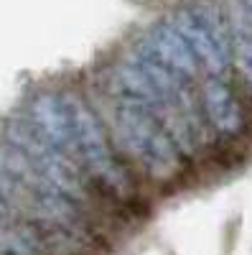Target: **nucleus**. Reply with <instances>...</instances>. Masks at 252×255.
I'll return each mask as SVG.
<instances>
[{"label":"nucleus","instance_id":"obj_5","mask_svg":"<svg viewBox=\"0 0 252 255\" xmlns=\"http://www.w3.org/2000/svg\"><path fill=\"white\" fill-rule=\"evenodd\" d=\"M28 120L61 153L79 156L77 153V138H74V123H72L67 100H61L54 92H38L28 105Z\"/></svg>","mask_w":252,"mask_h":255},{"label":"nucleus","instance_id":"obj_3","mask_svg":"<svg viewBox=\"0 0 252 255\" xmlns=\"http://www.w3.org/2000/svg\"><path fill=\"white\" fill-rule=\"evenodd\" d=\"M5 140L33 163V168L44 176V181L51 189H56L59 194H64L77 204L87 199V189L82 184L77 166L72 163V156L54 148L31 125V120H10L5 125Z\"/></svg>","mask_w":252,"mask_h":255},{"label":"nucleus","instance_id":"obj_6","mask_svg":"<svg viewBox=\"0 0 252 255\" xmlns=\"http://www.w3.org/2000/svg\"><path fill=\"white\" fill-rule=\"evenodd\" d=\"M201 108H204V115L209 118V123H212V128L219 135H237V133H242L245 113H242L240 97L235 95V90L229 87L222 77L212 74V79L204 82Z\"/></svg>","mask_w":252,"mask_h":255},{"label":"nucleus","instance_id":"obj_8","mask_svg":"<svg viewBox=\"0 0 252 255\" xmlns=\"http://www.w3.org/2000/svg\"><path fill=\"white\" fill-rule=\"evenodd\" d=\"M229 15V36H232V64L240 77L252 87V23L245 13L242 0L227 10Z\"/></svg>","mask_w":252,"mask_h":255},{"label":"nucleus","instance_id":"obj_2","mask_svg":"<svg viewBox=\"0 0 252 255\" xmlns=\"http://www.w3.org/2000/svg\"><path fill=\"white\" fill-rule=\"evenodd\" d=\"M171 23L194 49L196 59L209 74L222 77L232 64V36H229V15L212 0L181 5Z\"/></svg>","mask_w":252,"mask_h":255},{"label":"nucleus","instance_id":"obj_9","mask_svg":"<svg viewBox=\"0 0 252 255\" xmlns=\"http://www.w3.org/2000/svg\"><path fill=\"white\" fill-rule=\"evenodd\" d=\"M10 212H13V202L5 197V191L0 189V222L8 220V217H10Z\"/></svg>","mask_w":252,"mask_h":255},{"label":"nucleus","instance_id":"obj_4","mask_svg":"<svg viewBox=\"0 0 252 255\" xmlns=\"http://www.w3.org/2000/svg\"><path fill=\"white\" fill-rule=\"evenodd\" d=\"M67 102H69V113H72V123H74L79 158L89 166V171L102 184H107L115 191H125L128 189V174H125V168L117 161L115 148H112L107 133H104V125L99 123L94 110L84 100L67 97Z\"/></svg>","mask_w":252,"mask_h":255},{"label":"nucleus","instance_id":"obj_1","mask_svg":"<svg viewBox=\"0 0 252 255\" xmlns=\"http://www.w3.org/2000/svg\"><path fill=\"white\" fill-rule=\"evenodd\" d=\"M117 130L128 151L156 179H171L181 168V148L156 113L117 100Z\"/></svg>","mask_w":252,"mask_h":255},{"label":"nucleus","instance_id":"obj_7","mask_svg":"<svg viewBox=\"0 0 252 255\" xmlns=\"http://www.w3.org/2000/svg\"><path fill=\"white\" fill-rule=\"evenodd\" d=\"M168 67L176 69L178 74H183L186 79H194L199 77V72L204 69L201 61L196 59L194 49L188 46V41L181 36V31L168 20V23H158L148 31V36L143 38Z\"/></svg>","mask_w":252,"mask_h":255}]
</instances>
